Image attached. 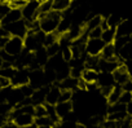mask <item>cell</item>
<instances>
[{
  "label": "cell",
  "instance_id": "6da1fadb",
  "mask_svg": "<svg viewBox=\"0 0 132 128\" xmlns=\"http://www.w3.org/2000/svg\"><path fill=\"white\" fill-rule=\"evenodd\" d=\"M61 17H62V13L56 12V11H52L51 13H48L45 16L38 17L36 20H39V22H40V30L44 34H52V32H56L57 31V27H58V23L61 21Z\"/></svg>",
  "mask_w": 132,
  "mask_h": 128
},
{
  "label": "cell",
  "instance_id": "7a4b0ae2",
  "mask_svg": "<svg viewBox=\"0 0 132 128\" xmlns=\"http://www.w3.org/2000/svg\"><path fill=\"white\" fill-rule=\"evenodd\" d=\"M5 32L8 34V36H17V38H21V39H25L27 32H29V29H27V22L25 20H20L17 22H13L11 25H7V26H2Z\"/></svg>",
  "mask_w": 132,
  "mask_h": 128
},
{
  "label": "cell",
  "instance_id": "3957f363",
  "mask_svg": "<svg viewBox=\"0 0 132 128\" xmlns=\"http://www.w3.org/2000/svg\"><path fill=\"white\" fill-rule=\"evenodd\" d=\"M25 49V45H23V39H21V38H17V36H9V40H8V43L5 44V47H4V52L5 53H8L9 56H12V57H18L21 53H22V50Z\"/></svg>",
  "mask_w": 132,
  "mask_h": 128
},
{
  "label": "cell",
  "instance_id": "277c9868",
  "mask_svg": "<svg viewBox=\"0 0 132 128\" xmlns=\"http://www.w3.org/2000/svg\"><path fill=\"white\" fill-rule=\"evenodd\" d=\"M29 86L34 91L39 89L42 87H47L45 86V80H44V70L36 69V70L29 71Z\"/></svg>",
  "mask_w": 132,
  "mask_h": 128
},
{
  "label": "cell",
  "instance_id": "5b68a950",
  "mask_svg": "<svg viewBox=\"0 0 132 128\" xmlns=\"http://www.w3.org/2000/svg\"><path fill=\"white\" fill-rule=\"evenodd\" d=\"M105 45L102 39H88L86 43V53L92 57H100Z\"/></svg>",
  "mask_w": 132,
  "mask_h": 128
},
{
  "label": "cell",
  "instance_id": "8992f818",
  "mask_svg": "<svg viewBox=\"0 0 132 128\" xmlns=\"http://www.w3.org/2000/svg\"><path fill=\"white\" fill-rule=\"evenodd\" d=\"M38 9H39V3L36 0H32V2H29L22 9H21V13H22V18L27 22L32 21V20H36L38 18Z\"/></svg>",
  "mask_w": 132,
  "mask_h": 128
},
{
  "label": "cell",
  "instance_id": "52a82bcc",
  "mask_svg": "<svg viewBox=\"0 0 132 128\" xmlns=\"http://www.w3.org/2000/svg\"><path fill=\"white\" fill-rule=\"evenodd\" d=\"M29 84V71L26 69H17L14 76L11 80V86L14 88H20Z\"/></svg>",
  "mask_w": 132,
  "mask_h": 128
},
{
  "label": "cell",
  "instance_id": "ba28073f",
  "mask_svg": "<svg viewBox=\"0 0 132 128\" xmlns=\"http://www.w3.org/2000/svg\"><path fill=\"white\" fill-rule=\"evenodd\" d=\"M20 20H23L21 11L20 9H11L2 20H0V26H7V25H11L13 22L20 21Z\"/></svg>",
  "mask_w": 132,
  "mask_h": 128
},
{
  "label": "cell",
  "instance_id": "9c48e42d",
  "mask_svg": "<svg viewBox=\"0 0 132 128\" xmlns=\"http://www.w3.org/2000/svg\"><path fill=\"white\" fill-rule=\"evenodd\" d=\"M113 76H114V80H115V86H123L127 80H129V75L127 73V69L124 66V63L119 65V67L113 73Z\"/></svg>",
  "mask_w": 132,
  "mask_h": 128
},
{
  "label": "cell",
  "instance_id": "30bf717a",
  "mask_svg": "<svg viewBox=\"0 0 132 128\" xmlns=\"http://www.w3.org/2000/svg\"><path fill=\"white\" fill-rule=\"evenodd\" d=\"M60 96H61V89L60 87L56 84V86H51L49 89H48V93H47V97H45V104L48 105H53L56 106L60 101Z\"/></svg>",
  "mask_w": 132,
  "mask_h": 128
},
{
  "label": "cell",
  "instance_id": "8fae6325",
  "mask_svg": "<svg viewBox=\"0 0 132 128\" xmlns=\"http://www.w3.org/2000/svg\"><path fill=\"white\" fill-rule=\"evenodd\" d=\"M54 109H56L57 116H58L60 120H61V119L66 118V116H68V115L73 111V102H71V101H69V102H58V104L54 106Z\"/></svg>",
  "mask_w": 132,
  "mask_h": 128
},
{
  "label": "cell",
  "instance_id": "7c38bea8",
  "mask_svg": "<svg viewBox=\"0 0 132 128\" xmlns=\"http://www.w3.org/2000/svg\"><path fill=\"white\" fill-rule=\"evenodd\" d=\"M48 89H49V87H42V88L34 91V93L31 96V101H32V105L34 106H36V105H44L45 104V97H47Z\"/></svg>",
  "mask_w": 132,
  "mask_h": 128
},
{
  "label": "cell",
  "instance_id": "4fadbf2b",
  "mask_svg": "<svg viewBox=\"0 0 132 128\" xmlns=\"http://www.w3.org/2000/svg\"><path fill=\"white\" fill-rule=\"evenodd\" d=\"M97 86H98L100 88L114 87V86H115V80H114L113 74H110V73H98Z\"/></svg>",
  "mask_w": 132,
  "mask_h": 128
},
{
  "label": "cell",
  "instance_id": "5bb4252c",
  "mask_svg": "<svg viewBox=\"0 0 132 128\" xmlns=\"http://www.w3.org/2000/svg\"><path fill=\"white\" fill-rule=\"evenodd\" d=\"M115 31H117V36H131V34H132V21L123 20L118 25Z\"/></svg>",
  "mask_w": 132,
  "mask_h": 128
},
{
  "label": "cell",
  "instance_id": "9a60e30c",
  "mask_svg": "<svg viewBox=\"0 0 132 128\" xmlns=\"http://www.w3.org/2000/svg\"><path fill=\"white\" fill-rule=\"evenodd\" d=\"M78 80L79 79H75V78H73V76H69V78H66V79H63L60 84H57L58 87H60V89H62V91H74V89H77L78 88Z\"/></svg>",
  "mask_w": 132,
  "mask_h": 128
},
{
  "label": "cell",
  "instance_id": "2e32d148",
  "mask_svg": "<svg viewBox=\"0 0 132 128\" xmlns=\"http://www.w3.org/2000/svg\"><path fill=\"white\" fill-rule=\"evenodd\" d=\"M82 79L87 84H97L98 71L97 70H92V69H84L83 74H82Z\"/></svg>",
  "mask_w": 132,
  "mask_h": 128
},
{
  "label": "cell",
  "instance_id": "e0dca14e",
  "mask_svg": "<svg viewBox=\"0 0 132 128\" xmlns=\"http://www.w3.org/2000/svg\"><path fill=\"white\" fill-rule=\"evenodd\" d=\"M100 58L102 59H114L117 58V50L114 48V44H106L100 54Z\"/></svg>",
  "mask_w": 132,
  "mask_h": 128
},
{
  "label": "cell",
  "instance_id": "ac0fdd59",
  "mask_svg": "<svg viewBox=\"0 0 132 128\" xmlns=\"http://www.w3.org/2000/svg\"><path fill=\"white\" fill-rule=\"evenodd\" d=\"M71 2L73 0H53V11L63 13L71 7Z\"/></svg>",
  "mask_w": 132,
  "mask_h": 128
},
{
  "label": "cell",
  "instance_id": "d6986e66",
  "mask_svg": "<svg viewBox=\"0 0 132 128\" xmlns=\"http://www.w3.org/2000/svg\"><path fill=\"white\" fill-rule=\"evenodd\" d=\"M115 38H117V31H115V29L109 27V29H106V30L102 31L101 39L104 40L105 44H113L114 40H115Z\"/></svg>",
  "mask_w": 132,
  "mask_h": 128
},
{
  "label": "cell",
  "instance_id": "ffe728a7",
  "mask_svg": "<svg viewBox=\"0 0 132 128\" xmlns=\"http://www.w3.org/2000/svg\"><path fill=\"white\" fill-rule=\"evenodd\" d=\"M122 87L120 86H114V88H113V91H111V93L108 96V102H109V105H113V104H117V102H119V98H120V95H122Z\"/></svg>",
  "mask_w": 132,
  "mask_h": 128
},
{
  "label": "cell",
  "instance_id": "44dd1931",
  "mask_svg": "<svg viewBox=\"0 0 132 128\" xmlns=\"http://www.w3.org/2000/svg\"><path fill=\"white\" fill-rule=\"evenodd\" d=\"M131 41V39H129V36H117L115 38V40H114V48H115V50H117V53L124 47V45H127L128 43Z\"/></svg>",
  "mask_w": 132,
  "mask_h": 128
},
{
  "label": "cell",
  "instance_id": "7402d4cb",
  "mask_svg": "<svg viewBox=\"0 0 132 128\" xmlns=\"http://www.w3.org/2000/svg\"><path fill=\"white\" fill-rule=\"evenodd\" d=\"M105 20H106L108 26H109V27H111V29H117V27H118V25L123 21V18H122V17H119L118 14H110V16H109V17H106Z\"/></svg>",
  "mask_w": 132,
  "mask_h": 128
},
{
  "label": "cell",
  "instance_id": "603a6c76",
  "mask_svg": "<svg viewBox=\"0 0 132 128\" xmlns=\"http://www.w3.org/2000/svg\"><path fill=\"white\" fill-rule=\"evenodd\" d=\"M60 54L65 62H70L73 59V52H71V45L70 47H62L60 48Z\"/></svg>",
  "mask_w": 132,
  "mask_h": 128
},
{
  "label": "cell",
  "instance_id": "cb8c5ba5",
  "mask_svg": "<svg viewBox=\"0 0 132 128\" xmlns=\"http://www.w3.org/2000/svg\"><path fill=\"white\" fill-rule=\"evenodd\" d=\"M34 124L36 127H42V125H49V127H54L53 122L51 120L49 116H42V118H35Z\"/></svg>",
  "mask_w": 132,
  "mask_h": 128
},
{
  "label": "cell",
  "instance_id": "d4e9b609",
  "mask_svg": "<svg viewBox=\"0 0 132 128\" xmlns=\"http://www.w3.org/2000/svg\"><path fill=\"white\" fill-rule=\"evenodd\" d=\"M26 4H27V2H25V0H11V2L8 3V5H9L11 9H20V11Z\"/></svg>",
  "mask_w": 132,
  "mask_h": 128
},
{
  "label": "cell",
  "instance_id": "484cf974",
  "mask_svg": "<svg viewBox=\"0 0 132 128\" xmlns=\"http://www.w3.org/2000/svg\"><path fill=\"white\" fill-rule=\"evenodd\" d=\"M42 116H47L45 105H36L34 110V118H42Z\"/></svg>",
  "mask_w": 132,
  "mask_h": 128
},
{
  "label": "cell",
  "instance_id": "4316f807",
  "mask_svg": "<svg viewBox=\"0 0 132 128\" xmlns=\"http://www.w3.org/2000/svg\"><path fill=\"white\" fill-rule=\"evenodd\" d=\"M73 98V92L71 91H62L61 89V96H60V101L58 102H69Z\"/></svg>",
  "mask_w": 132,
  "mask_h": 128
},
{
  "label": "cell",
  "instance_id": "83f0119b",
  "mask_svg": "<svg viewBox=\"0 0 132 128\" xmlns=\"http://www.w3.org/2000/svg\"><path fill=\"white\" fill-rule=\"evenodd\" d=\"M45 49H47V53H48L49 57H53V56H56V54L60 53V45H58V43H56L53 45H49Z\"/></svg>",
  "mask_w": 132,
  "mask_h": 128
},
{
  "label": "cell",
  "instance_id": "f1b7e54d",
  "mask_svg": "<svg viewBox=\"0 0 132 128\" xmlns=\"http://www.w3.org/2000/svg\"><path fill=\"white\" fill-rule=\"evenodd\" d=\"M101 35H102V29L97 27L88 32V39H101Z\"/></svg>",
  "mask_w": 132,
  "mask_h": 128
},
{
  "label": "cell",
  "instance_id": "f546056e",
  "mask_svg": "<svg viewBox=\"0 0 132 128\" xmlns=\"http://www.w3.org/2000/svg\"><path fill=\"white\" fill-rule=\"evenodd\" d=\"M131 101H132V93H129V92H122L120 98H119V102L127 105V104H129Z\"/></svg>",
  "mask_w": 132,
  "mask_h": 128
},
{
  "label": "cell",
  "instance_id": "4dcf8cb0",
  "mask_svg": "<svg viewBox=\"0 0 132 128\" xmlns=\"http://www.w3.org/2000/svg\"><path fill=\"white\" fill-rule=\"evenodd\" d=\"M9 11H11V8H9L8 3H0V20H2Z\"/></svg>",
  "mask_w": 132,
  "mask_h": 128
},
{
  "label": "cell",
  "instance_id": "1f68e13d",
  "mask_svg": "<svg viewBox=\"0 0 132 128\" xmlns=\"http://www.w3.org/2000/svg\"><path fill=\"white\" fill-rule=\"evenodd\" d=\"M122 87V91L123 92H129V93H132V79H129V80H127L123 86H120Z\"/></svg>",
  "mask_w": 132,
  "mask_h": 128
},
{
  "label": "cell",
  "instance_id": "d6a6232c",
  "mask_svg": "<svg viewBox=\"0 0 132 128\" xmlns=\"http://www.w3.org/2000/svg\"><path fill=\"white\" fill-rule=\"evenodd\" d=\"M126 113H127V115H128V116H131V118H132V101H131L129 104H127V105H126Z\"/></svg>",
  "mask_w": 132,
  "mask_h": 128
},
{
  "label": "cell",
  "instance_id": "836d02e7",
  "mask_svg": "<svg viewBox=\"0 0 132 128\" xmlns=\"http://www.w3.org/2000/svg\"><path fill=\"white\" fill-rule=\"evenodd\" d=\"M3 63H4V61H3V58H2V54H0V69L3 67Z\"/></svg>",
  "mask_w": 132,
  "mask_h": 128
},
{
  "label": "cell",
  "instance_id": "e575fe53",
  "mask_svg": "<svg viewBox=\"0 0 132 128\" xmlns=\"http://www.w3.org/2000/svg\"><path fill=\"white\" fill-rule=\"evenodd\" d=\"M36 2H38L39 4H43V3H45V2H49V0H36Z\"/></svg>",
  "mask_w": 132,
  "mask_h": 128
},
{
  "label": "cell",
  "instance_id": "d590c367",
  "mask_svg": "<svg viewBox=\"0 0 132 128\" xmlns=\"http://www.w3.org/2000/svg\"><path fill=\"white\" fill-rule=\"evenodd\" d=\"M36 128H53V127H49V125H42V127H36Z\"/></svg>",
  "mask_w": 132,
  "mask_h": 128
},
{
  "label": "cell",
  "instance_id": "8d00e7d4",
  "mask_svg": "<svg viewBox=\"0 0 132 128\" xmlns=\"http://www.w3.org/2000/svg\"><path fill=\"white\" fill-rule=\"evenodd\" d=\"M129 39H131V41H132V34H131V36H129Z\"/></svg>",
  "mask_w": 132,
  "mask_h": 128
}]
</instances>
